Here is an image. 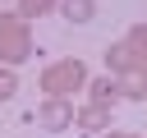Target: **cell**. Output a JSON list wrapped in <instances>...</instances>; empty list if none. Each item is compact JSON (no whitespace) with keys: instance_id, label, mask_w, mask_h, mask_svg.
Segmentation results:
<instances>
[{"instance_id":"obj_1","label":"cell","mask_w":147,"mask_h":138,"mask_svg":"<svg viewBox=\"0 0 147 138\" xmlns=\"http://www.w3.org/2000/svg\"><path fill=\"white\" fill-rule=\"evenodd\" d=\"M23 60H32V23L0 9V64L18 69Z\"/></svg>"},{"instance_id":"obj_2","label":"cell","mask_w":147,"mask_h":138,"mask_svg":"<svg viewBox=\"0 0 147 138\" xmlns=\"http://www.w3.org/2000/svg\"><path fill=\"white\" fill-rule=\"evenodd\" d=\"M78 87H87V64L78 55H64V60L41 69V92L46 97H64L69 101V92H78Z\"/></svg>"},{"instance_id":"obj_3","label":"cell","mask_w":147,"mask_h":138,"mask_svg":"<svg viewBox=\"0 0 147 138\" xmlns=\"http://www.w3.org/2000/svg\"><path fill=\"white\" fill-rule=\"evenodd\" d=\"M74 101H64V97H46L41 106H37V124L46 129V133H64V129H74Z\"/></svg>"},{"instance_id":"obj_4","label":"cell","mask_w":147,"mask_h":138,"mask_svg":"<svg viewBox=\"0 0 147 138\" xmlns=\"http://www.w3.org/2000/svg\"><path fill=\"white\" fill-rule=\"evenodd\" d=\"M74 124H78V129H87V133H101V129H110V110L87 101V106H78V110H74Z\"/></svg>"},{"instance_id":"obj_5","label":"cell","mask_w":147,"mask_h":138,"mask_svg":"<svg viewBox=\"0 0 147 138\" xmlns=\"http://www.w3.org/2000/svg\"><path fill=\"white\" fill-rule=\"evenodd\" d=\"M106 69H110V78H119V74L138 69V60H133V51H129L124 41H110V46H106Z\"/></svg>"},{"instance_id":"obj_6","label":"cell","mask_w":147,"mask_h":138,"mask_svg":"<svg viewBox=\"0 0 147 138\" xmlns=\"http://www.w3.org/2000/svg\"><path fill=\"white\" fill-rule=\"evenodd\" d=\"M87 92H92V106H106V110L119 101V83H115L110 74H106V78H87Z\"/></svg>"},{"instance_id":"obj_7","label":"cell","mask_w":147,"mask_h":138,"mask_svg":"<svg viewBox=\"0 0 147 138\" xmlns=\"http://www.w3.org/2000/svg\"><path fill=\"white\" fill-rule=\"evenodd\" d=\"M55 9H60V14H64V18H69V23H78V28H83V23H92V18H96V0H60V5H55Z\"/></svg>"},{"instance_id":"obj_8","label":"cell","mask_w":147,"mask_h":138,"mask_svg":"<svg viewBox=\"0 0 147 138\" xmlns=\"http://www.w3.org/2000/svg\"><path fill=\"white\" fill-rule=\"evenodd\" d=\"M115 83H119V97H133V101L147 97V69H129V74H119Z\"/></svg>"},{"instance_id":"obj_9","label":"cell","mask_w":147,"mask_h":138,"mask_svg":"<svg viewBox=\"0 0 147 138\" xmlns=\"http://www.w3.org/2000/svg\"><path fill=\"white\" fill-rule=\"evenodd\" d=\"M124 46L133 51L138 69H147V23H133V28H129V37H124Z\"/></svg>"},{"instance_id":"obj_10","label":"cell","mask_w":147,"mask_h":138,"mask_svg":"<svg viewBox=\"0 0 147 138\" xmlns=\"http://www.w3.org/2000/svg\"><path fill=\"white\" fill-rule=\"evenodd\" d=\"M55 5H60V0H18V9H14V14L32 23V18H46V14L55 9Z\"/></svg>"},{"instance_id":"obj_11","label":"cell","mask_w":147,"mask_h":138,"mask_svg":"<svg viewBox=\"0 0 147 138\" xmlns=\"http://www.w3.org/2000/svg\"><path fill=\"white\" fill-rule=\"evenodd\" d=\"M14 97H18V69L0 64V101H14Z\"/></svg>"},{"instance_id":"obj_12","label":"cell","mask_w":147,"mask_h":138,"mask_svg":"<svg viewBox=\"0 0 147 138\" xmlns=\"http://www.w3.org/2000/svg\"><path fill=\"white\" fill-rule=\"evenodd\" d=\"M106 138H129V133H106Z\"/></svg>"},{"instance_id":"obj_13","label":"cell","mask_w":147,"mask_h":138,"mask_svg":"<svg viewBox=\"0 0 147 138\" xmlns=\"http://www.w3.org/2000/svg\"><path fill=\"white\" fill-rule=\"evenodd\" d=\"M142 101H147V97H142Z\"/></svg>"},{"instance_id":"obj_14","label":"cell","mask_w":147,"mask_h":138,"mask_svg":"<svg viewBox=\"0 0 147 138\" xmlns=\"http://www.w3.org/2000/svg\"><path fill=\"white\" fill-rule=\"evenodd\" d=\"M129 138H133V133H129Z\"/></svg>"}]
</instances>
